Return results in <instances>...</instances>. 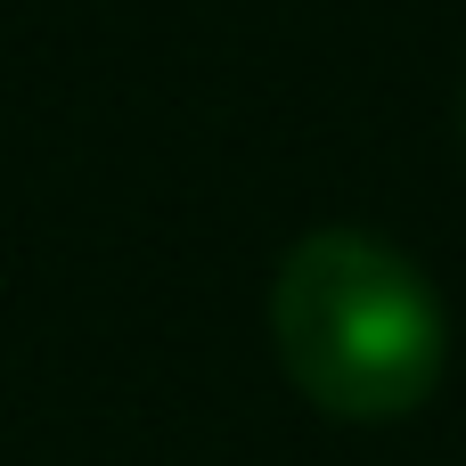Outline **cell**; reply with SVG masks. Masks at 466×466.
Listing matches in <instances>:
<instances>
[{
  "mask_svg": "<svg viewBox=\"0 0 466 466\" xmlns=\"http://www.w3.org/2000/svg\"><path fill=\"white\" fill-rule=\"evenodd\" d=\"M287 377L336 418H401L451 360V319L426 270L377 229H303L270 279Z\"/></svg>",
  "mask_w": 466,
  "mask_h": 466,
  "instance_id": "cell-1",
  "label": "cell"
}]
</instances>
